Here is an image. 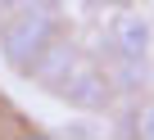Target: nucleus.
I'll list each match as a JSON object with an SVG mask.
<instances>
[{"mask_svg": "<svg viewBox=\"0 0 154 140\" xmlns=\"http://www.w3.org/2000/svg\"><path fill=\"white\" fill-rule=\"evenodd\" d=\"M77 63H82V50H77V45H72L68 36H54V41L45 45V54H41V59L32 63L27 82H36L41 91H50V95H54V91L63 86V77L72 73Z\"/></svg>", "mask_w": 154, "mask_h": 140, "instance_id": "obj_4", "label": "nucleus"}, {"mask_svg": "<svg viewBox=\"0 0 154 140\" xmlns=\"http://www.w3.org/2000/svg\"><path fill=\"white\" fill-rule=\"evenodd\" d=\"M91 9H109V14H118V9H131L136 0H86Z\"/></svg>", "mask_w": 154, "mask_h": 140, "instance_id": "obj_6", "label": "nucleus"}, {"mask_svg": "<svg viewBox=\"0 0 154 140\" xmlns=\"http://www.w3.org/2000/svg\"><path fill=\"white\" fill-rule=\"evenodd\" d=\"M68 136H100L95 122H68Z\"/></svg>", "mask_w": 154, "mask_h": 140, "instance_id": "obj_7", "label": "nucleus"}, {"mask_svg": "<svg viewBox=\"0 0 154 140\" xmlns=\"http://www.w3.org/2000/svg\"><path fill=\"white\" fill-rule=\"evenodd\" d=\"M23 5H36V0H0V14H9V9H23Z\"/></svg>", "mask_w": 154, "mask_h": 140, "instance_id": "obj_8", "label": "nucleus"}, {"mask_svg": "<svg viewBox=\"0 0 154 140\" xmlns=\"http://www.w3.org/2000/svg\"><path fill=\"white\" fill-rule=\"evenodd\" d=\"M54 36H63V14L54 0H36V5L0 14V59L18 77L32 73V63L45 54V45Z\"/></svg>", "mask_w": 154, "mask_h": 140, "instance_id": "obj_1", "label": "nucleus"}, {"mask_svg": "<svg viewBox=\"0 0 154 140\" xmlns=\"http://www.w3.org/2000/svg\"><path fill=\"white\" fill-rule=\"evenodd\" d=\"M136 131H140L145 140H154V100L140 109V118H136Z\"/></svg>", "mask_w": 154, "mask_h": 140, "instance_id": "obj_5", "label": "nucleus"}, {"mask_svg": "<svg viewBox=\"0 0 154 140\" xmlns=\"http://www.w3.org/2000/svg\"><path fill=\"white\" fill-rule=\"evenodd\" d=\"M68 109H77V113H104L109 104H113V77L104 73V68L100 63H91V59H82V63H77L72 68V73L63 77V86L54 91Z\"/></svg>", "mask_w": 154, "mask_h": 140, "instance_id": "obj_2", "label": "nucleus"}, {"mask_svg": "<svg viewBox=\"0 0 154 140\" xmlns=\"http://www.w3.org/2000/svg\"><path fill=\"white\" fill-rule=\"evenodd\" d=\"M154 50V23L136 9H118V18L109 23V54L122 63H149Z\"/></svg>", "mask_w": 154, "mask_h": 140, "instance_id": "obj_3", "label": "nucleus"}]
</instances>
